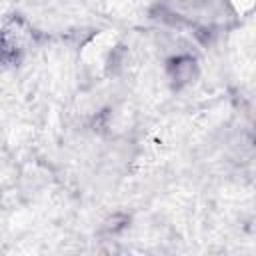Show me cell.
<instances>
[{
    "mask_svg": "<svg viewBox=\"0 0 256 256\" xmlns=\"http://www.w3.org/2000/svg\"><path fill=\"white\" fill-rule=\"evenodd\" d=\"M194 70H196V62L192 56H176L168 64V74L178 86L188 84L194 78Z\"/></svg>",
    "mask_w": 256,
    "mask_h": 256,
    "instance_id": "obj_1",
    "label": "cell"
}]
</instances>
